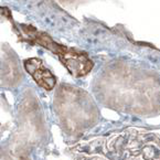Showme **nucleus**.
<instances>
[{"label":"nucleus","instance_id":"1","mask_svg":"<svg viewBox=\"0 0 160 160\" xmlns=\"http://www.w3.org/2000/svg\"><path fill=\"white\" fill-rule=\"evenodd\" d=\"M35 39L40 44H42L43 47L48 48L52 52H54L55 54H58V57L61 59L64 65L68 68V70L74 76L85 75L92 68V61H90L82 53H78V52L74 51L72 49L57 44L48 35L43 34V33H37Z\"/></svg>","mask_w":160,"mask_h":160},{"label":"nucleus","instance_id":"2","mask_svg":"<svg viewBox=\"0 0 160 160\" xmlns=\"http://www.w3.org/2000/svg\"><path fill=\"white\" fill-rule=\"evenodd\" d=\"M26 70L32 75L34 81L45 90H52L55 85V78L51 74L43 63L38 59H30L24 62Z\"/></svg>","mask_w":160,"mask_h":160}]
</instances>
